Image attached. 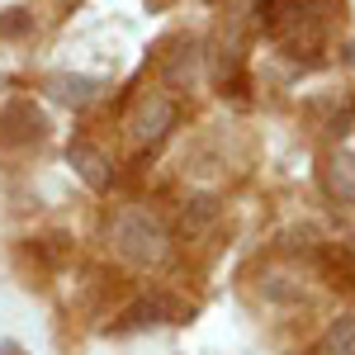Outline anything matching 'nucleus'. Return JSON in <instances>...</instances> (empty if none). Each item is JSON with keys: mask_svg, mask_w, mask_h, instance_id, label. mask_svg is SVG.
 <instances>
[{"mask_svg": "<svg viewBox=\"0 0 355 355\" xmlns=\"http://www.w3.org/2000/svg\"><path fill=\"white\" fill-rule=\"evenodd\" d=\"M105 237H110L114 256L137 266V270L162 266L171 256V232H166V223L152 209H119L110 218V227H105Z\"/></svg>", "mask_w": 355, "mask_h": 355, "instance_id": "obj_1", "label": "nucleus"}, {"mask_svg": "<svg viewBox=\"0 0 355 355\" xmlns=\"http://www.w3.org/2000/svg\"><path fill=\"white\" fill-rule=\"evenodd\" d=\"M346 62H351V67H355V38H351V43H346Z\"/></svg>", "mask_w": 355, "mask_h": 355, "instance_id": "obj_12", "label": "nucleus"}, {"mask_svg": "<svg viewBox=\"0 0 355 355\" xmlns=\"http://www.w3.org/2000/svg\"><path fill=\"white\" fill-rule=\"evenodd\" d=\"M0 355H28V351L15 341V336H5V341H0Z\"/></svg>", "mask_w": 355, "mask_h": 355, "instance_id": "obj_11", "label": "nucleus"}, {"mask_svg": "<svg viewBox=\"0 0 355 355\" xmlns=\"http://www.w3.org/2000/svg\"><path fill=\"white\" fill-rule=\"evenodd\" d=\"M162 76H166V85H175V90H194V85H199V76H204V53H199L194 38L175 43V53H166Z\"/></svg>", "mask_w": 355, "mask_h": 355, "instance_id": "obj_5", "label": "nucleus"}, {"mask_svg": "<svg viewBox=\"0 0 355 355\" xmlns=\"http://www.w3.org/2000/svg\"><path fill=\"white\" fill-rule=\"evenodd\" d=\"M0 33H5V38H19V33H28L24 10H5V15H0Z\"/></svg>", "mask_w": 355, "mask_h": 355, "instance_id": "obj_10", "label": "nucleus"}, {"mask_svg": "<svg viewBox=\"0 0 355 355\" xmlns=\"http://www.w3.org/2000/svg\"><path fill=\"white\" fill-rule=\"evenodd\" d=\"M322 190L336 204H355V152L341 147V152H331L322 162Z\"/></svg>", "mask_w": 355, "mask_h": 355, "instance_id": "obj_6", "label": "nucleus"}, {"mask_svg": "<svg viewBox=\"0 0 355 355\" xmlns=\"http://www.w3.org/2000/svg\"><path fill=\"white\" fill-rule=\"evenodd\" d=\"M327 355H355V313H336L327 336H322Z\"/></svg>", "mask_w": 355, "mask_h": 355, "instance_id": "obj_8", "label": "nucleus"}, {"mask_svg": "<svg viewBox=\"0 0 355 355\" xmlns=\"http://www.w3.org/2000/svg\"><path fill=\"white\" fill-rule=\"evenodd\" d=\"M71 166H76V175H81L90 190H110L114 166L105 162V152H95L90 142H71Z\"/></svg>", "mask_w": 355, "mask_h": 355, "instance_id": "obj_7", "label": "nucleus"}, {"mask_svg": "<svg viewBox=\"0 0 355 355\" xmlns=\"http://www.w3.org/2000/svg\"><path fill=\"white\" fill-rule=\"evenodd\" d=\"M261 294L270 303H299L303 299V279H294V275H266L261 279Z\"/></svg>", "mask_w": 355, "mask_h": 355, "instance_id": "obj_9", "label": "nucleus"}, {"mask_svg": "<svg viewBox=\"0 0 355 355\" xmlns=\"http://www.w3.org/2000/svg\"><path fill=\"white\" fill-rule=\"evenodd\" d=\"M48 137V114L38 110V100H10L0 110V147L19 152V147H38Z\"/></svg>", "mask_w": 355, "mask_h": 355, "instance_id": "obj_3", "label": "nucleus"}, {"mask_svg": "<svg viewBox=\"0 0 355 355\" xmlns=\"http://www.w3.org/2000/svg\"><path fill=\"white\" fill-rule=\"evenodd\" d=\"M43 90L53 95L57 105H67V110H90L100 95H105V81L100 76H85V71H53Z\"/></svg>", "mask_w": 355, "mask_h": 355, "instance_id": "obj_4", "label": "nucleus"}, {"mask_svg": "<svg viewBox=\"0 0 355 355\" xmlns=\"http://www.w3.org/2000/svg\"><path fill=\"white\" fill-rule=\"evenodd\" d=\"M175 100L162 95V90H142L133 100V110H128V142H133L137 152H152V147H162L171 128H175Z\"/></svg>", "mask_w": 355, "mask_h": 355, "instance_id": "obj_2", "label": "nucleus"}]
</instances>
